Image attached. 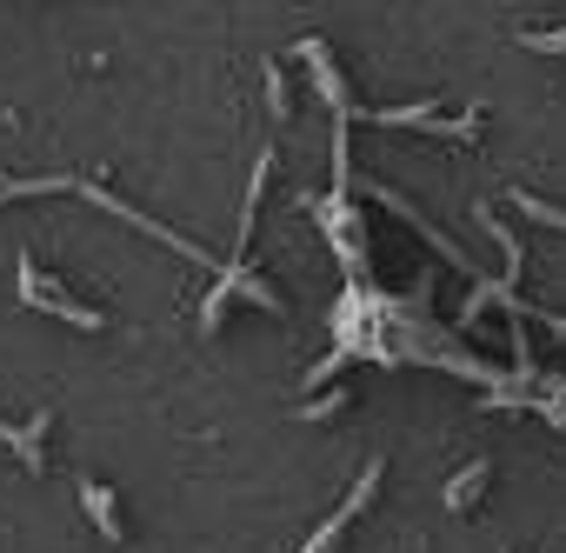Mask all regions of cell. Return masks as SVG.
<instances>
[{
  "instance_id": "cell-1",
  "label": "cell",
  "mask_w": 566,
  "mask_h": 553,
  "mask_svg": "<svg viewBox=\"0 0 566 553\" xmlns=\"http://www.w3.org/2000/svg\"><path fill=\"white\" fill-rule=\"evenodd\" d=\"M21 301H28V307H41V314H61V321H67V327H81V334H101V327H107V314H94V307L67 301V294L48 281V273L34 267V253H21Z\"/></svg>"
},
{
  "instance_id": "cell-2",
  "label": "cell",
  "mask_w": 566,
  "mask_h": 553,
  "mask_svg": "<svg viewBox=\"0 0 566 553\" xmlns=\"http://www.w3.org/2000/svg\"><path fill=\"white\" fill-rule=\"evenodd\" d=\"M0 440L21 453V467H28V473H41V467H48V414H34V420H0Z\"/></svg>"
},
{
  "instance_id": "cell-3",
  "label": "cell",
  "mask_w": 566,
  "mask_h": 553,
  "mask_svg": "<svg viewBox=\"0 0 566 553\" xmlns=\"http://www.w3.org/2000/svg\"><path fill=\"white\" fill-rule=\"evenodd\" d=\"M81 507L94 513L101 540H120V533H127V526H120V507H114V487H101V480H81Z\"/></svg>"
},
{
  "instance_id": "cell-4",
  "label": "cell",
  "mask_w": 566,
  "mask_h": 553,
  "mask_svg": "<svg viewBox=\"0 0 566 553\" xmlns=\"http://www.w3.org/2000/svg\"><path fill=\"white\" fill-rule=\"evenodd\" d=\"M486 473H493L486 460H467V473H460V480L447 487V507H467V500H480V487H486Z\"/></svg>"
},
{
  "instance_id": "cell-5",
  "label": "cell",
  "mask_w": 566,
  "mask_h": 553,
  "mask_svg": "<svg viewBox=\"0 0 566 553\" xmlns=\"http://www.w3.org/2000/svg\"><path fill=\"white\" fill-rule=\"evenodd\" d=\"M513 207L533 213V220H546V227H566V207H553V200H539V194H526V187H513Z\"/></svg>"
},
{
  "instance_id": "cell-6",
  "label": "cell",
  "mask_w": 566,
  "mask_h": 553,
  "mask_svg": "<svg viewBox=\"0 0 566 553\" xmlns=\"http://www.w3.org/2000/svg\"><path fill=\"white\" fill-rule=\"evenodd\" d=\"M266 121H287V81H280V67H266Z\"/></svg>"
},
{
  "instance_id": "cell-7",
  "label": "cell",
  "mask_w": 566,
  "mask_h": 553,
  "mask_svg": "<svg viewBox=\"0 0 566 553\" xmlns=\"http://www.w3.org/2000/svg\"><path fill=\"white\" fill-rule=\"evenodd\" d=\"M340 407H347V394L334 387V394H321V400H307V407H301V420H327V414H340Z\"/></svg>"
}]
</instances>
